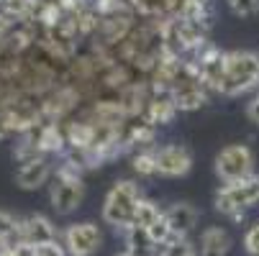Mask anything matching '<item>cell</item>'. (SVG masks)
<instances>
[{"mask_svg":"<svg viewBox=\"0 0 259 256\" xmlns=\"http://www.w3.org/2000/svg\"><path fill=\"white\" fill-rule=\"evenodd\" d=\"M141 200V190L136 182L131 179H121L116 182L110 192L105 195L103 202V221L108 226H113L116 231H128L131 226H136V205Z\"/></svg>","mask_w":259,"mask_h":256,"instance_id":"1","label":"cell"},{"mask_svg":"<svg viewBox=\"0 0 259 256\" xmlns=\"http://www.w3.org/2000/svg\"><path fill=\"white\" fill-rule=\"evenodd\" d=\"M259 85V54L254 52H226V77L218 95H241Z\"/></svg>","mask_w":259,"mask_h":256,"instance_id":"2","label":"cell"},{"mask_svg":"<svg viewBox=\"0 0 259 256\" xmlns=\"http://www.w3.org/2000/svg\"><path fill=\"white\" fill-rule=\"evenodd\" d=\"M259 202V177H249L241 182H234V185H226L215 195V210L224 213L234 221H241L244 210Z\"/></svg>","mask_w":259,"mask_h":256,"instance_id":"3","label":"cell"},{"mask_svg":"<svg viewBox=\"0 0 259 256\" xmlns=\"http://www.w3.org/2000/svg\"><path fill=\"white\" fill-rule=\"evenodd\" d=\"M254 172V154L249 151V146L244 143H231L226 149H221L215 157V174L226 182V185H234V182L249 179Z\"/></svg>","mask_w":259,"mask_h":256,"instance_id":"4","label":"cell"},{"mask_svg":"<svg viewBox=\"0 0 259 256\" xmlns=\"http://www.w3.org/2000/svg\"><path fill=\"white\" fill-rule=\"evenodd\" d=\"M103 243L100 228L95 223H72L64 231V248L69 256H93Z\"/></svg>","mask_w":259,"mask_h":256,"instance_id":"5","label":"cell"},{"mask_svg":"<svg viewBox=\"0 0 259 256\" xmlns=\"http://www.w3.org/2000/svg\"><path fill=\"white\" fill-rule=\"evenodd\" d=\"M82 195H85V185L82 179H64L59 174H54V185H52V208L59 213V215H69L75 213L82 202Z\"/></svg>","mask_w":259,"mask_h":256,"instance_id":"6","label":"cell"},{"mask_svg":"<svg viewBox=\"0 0 259 256\" xmlns=\"http://www.w3.org/2000/svg\"><path fill=\"white\" fill-rule=\"evenodd\" d=\"M193 167V157L190 151L180 143H169L157 149V174L162 177H182L188 174Z\"/></svg>","mask_w":259,"mask_h":256,"instance_id":"7","label":"cell"},{"mask_svg":"<svg viewBox=\"0 0 259 256\" xmlns=\"http://www.w3.org/2000/svg\"><path fill=\"white\" fill-rule=\"evenodd\" d=\"M157 136V126H152L144 116L128 118L121 128V143L126 151H141V146H149Z\"/></svg>","mask_w":259,"mask_h":256,"instance_id":"8","label":"cell"},{"mask_svg":"<svg viewBox=\"0 0 259 256\" xmlns=\"http://www.w3.org/2000/svg\"><path fill=\"white\" fill-rule=\"evenodd\" d=\"M21 226V236H23V243L28 246H41V243H52L57 241V228L52 226V221L47 215H28L23 221H18Z\"/></svg>","mask_w":259,"mask_h":256,"instance_id":"9","label":"cell"},{"mask_svg":"<svg viewBox=\"0 0 259 256\" xmlns=\"http://www.w3.org/2000/svg\"><path fill=\"white\" fill-rule=\"evenodd\" d=\"M152 95H154V87H152L149 82H134V85H128V87L121 92L118 103H121L123 113H126L128 118H139V116L146 113V105H149Z\"/></svg>","mask_w":259,"mask_h":256,"instance_id":"10","label":"cell"},{"mask_svg":"<svg viewBox=\"0 0 259 256\" xmlns=\"http://www.w3.org/2000/svg\"><path fill=\"white\" fill-rule=\"evenodd\" d=\"M177 113V103H175V95L172 90H154L149 105H146V113L144 118L149 121L152 126H164L175 118Z\"/></svg>","mask_w":259,"mask_h":256,"instance_id":"11","label":"cell"},{"mask_svg":"<svg viewBox=\"0 0 259 256\" xmlns=\"http://www.w3.org/2000/svg\"><path fill=\"white\" fill-rule=\"evenodd\" d=\"M164 218H167V223H169L175 238H185V236L193 231V226L198 223V213H195V208L188 205V202H175V205L164 213Z\"/></svg>","mask_w":259,"mask_h":256,"instance_id":"12","label":"cell"},{"mask_svg":"<svg viewBox=\"0 0 259 256\" xmlns=\"http://www.w3.org/2000/svg\"><path fill=\"white\" fill-rule=\"evenodd\" d=\"M49 177H52L49 162H47V159H39V162H33V164L21 167L18 174H16V182H18L23 190H39Z\"/></svg>","mask_w":259,"mask_h":256,"instance_id":"13","label":"cell"},{"mask_svg":"<svg viewBox=\"0 0 259 256\" xmlns=\"http://www.w3.org/2000/svg\"><path fill=\"white\" fill-rule=\"evenodd\" d=\"M231 248V238L224 228L210 226L200 236V253L198 256H226Z\"/></svg>","mask_w":259,"mask_h":256,"instance_id":"14","label":"cell"},{"mask_svg":"<svg viewBox=\"0 0 259 256\" xmlns=\"http://www.w3.org/2000/svg\"><path fill=\"white\" fill-rule=\"evenodd\" d=\"M126 251H131L134 256H157V243L152 241L149 231L141 228V226H131L126 231Z\"/></svg>","mask_w":259,"mask_h":256,"instance_id":"15","label":"cell"},{"mask_svg":"<svg viewBox=\"0 0 259 256\" xmlns=\"http://www.w3.org/2000/svg\"><path fill=\"white\" fill-rule=\"evenodd\" d=\"M39 149L41 154H64L67 151V138H64V131L59 123H49L39 138Z\"/></svg>","mask_w":259,"mask_h":256,"instance_id":"16","label":"cell"},{"mask_svg":"<svg viewBox=\"0 0 259 256\" xmlns=\"http://www.w3.org/2000/svg\"><path fill=\"white\" fill-rule=\"evenodd\" d=\"M164 213L152 202V200H139V205H136V226H141V228H152L159 218H162Z\"/></svg>","mask_w":259,"mask_h":256,"instance_id":"17","label":"cell"},{"mask_svg":"<svg viewBox=\"0 0 259 256\" xmlns=\"http://www.w3.org/2000/svg\"><path fill=\"white\" fill-rule=\"evenodd\" d=\"M131 167H134V172L141 174V177H152V174H157V151H149V149L136 151L134 159H131Z\"/></svg>","mask_w":259,"mask_h":256,"instance_id":"18","label":"cell"},{"mask_svg":"<svg viewBox=\"0 0 259 256\" xmlns=\"http://www.w3.org/2000/svg\"><path fill=\"white\" fill-rule=\"evenodd\" d=\"M149 231V236H152V241L157 243V246H167L169 241H175V236H172V228H169V223H167V218L162 215L159 221L152 226V228H146Z\"/></svg>","mask_w":259,"mask_h":256,"instance_id":"19","label":"cell"},{"mask_svg":"<svg viewBox=\"0 0 259 256\" xmlns=\"http://www.w3.org/2000/svg\"><path fill=\"white\" fill-rule=\"evenodd\" d=\"M159 256H198L193 243L190 241H185V238H175L169 241L167 246H162V253Z\"/></svg>","mask_w":259,"mask_h":256,"instance_id":"20","label":"cell"},{"mask_svg":"<svg viewBox=\"0 0 259 256\" xmlns=\"http://www.w3.org/2000/svg\"><path fill=\"white\" fill-rule=\"evenodd\" d=\"M229 6L236 16H254L259 11V0H229Z\"/></svg>","mask_w":259,"mask_h":256,"instance_id":"21","label":"cell"},{"mask_svg":"<svg viewBox=\"0 0 259 256\" xmlns=\"http://www.w3.org/2000/svg\"><path fill=\"white\" fill-rule=\"evenodd\" d=\"M36 256H67V248L59 243V241H52V243H41V246H33Z\"/></svg>","mask_w":259,"mask_h":256,"instance_id":"22","label":"cell"},{"mask_svg":"<svg viewBox=\"0 0 259 256\" xmlns=\"http://www.w3.org/2000/svg\"><path fill=\"white\" fill-rule=\"evenodd\" d=\"M16 228H18V221H16V218H13L11 213H6V210H0V238L6 241Z\"/></svg>","mask_w":259,"mask_h":256,"instance_id":"23","label":"cell"},{"mask_svg":"<svg viewBox=\"0 0 259 256\" xmlns=\"http://www.w3.org/2000/svg\"><path fill=\"white\" fill-rule=\"evenodd\" d=\"M244 246H246V251H249L251 256H259V223H254V226L246 231Z\"/></svg>","mask_w":259,"mask_h":256,"instance_id":"24","label":"cell"},{"mask_svg":"<svg viewBox=\"0 0 259 256\" xmlns=\"http://www.w3.org/2000/svg\"><path fill=\"white\" fill-rule=\"evenodd\" d=\"M246 116H249V121H254V123H259V95L249 103V108H246Z\"/></svg>","mask_w":259,"mask_h":256,"instance_id":"25","label":"cell"},{"mask_svg":"<svg viewBox=\"0 0 259 256\" xmlns=\"http://www.w3.org/2000/svg\"><path fill=\"white\" fill-rule=\"evenodd\" d=\"M11 256H36V251H33V246H28V243H23V246H18V248H13V251H11Z\"/></svg>","mask_w":259,"mask_h":256,"instance_id":"26","label":"cell"},{"mask_svg":"<svg viewBox=\"0 0 259 256\" xmlns=\"http://www.w3.org/2000/svg\"><path fill=\"white\" fill-rule=\"evenodd\" d=\"M11 133H8V128H6V123H3V118H0V138H8Z\"/></svg>","mask_w":259,"mask_h":256,"instance_id":"27","label":"cell"},{"mask_svg":"<svg viewBox=\"0 0 259 256\" xmlns=\"http://www.w3.org/2000/svg\"><path fill=\"white\" fill-rule=\"evenodd\" d=\"M116 256H134L131 251H123V253H116Z\"/></svg>","mask_w":259,"mask_h":256,"instance_id":"28","label":"cell"},{"mask_svg":"<svg viewBox=\"0 0 259 256\" xmlns=\"http://www.w3.org/2000/svg\"><path fill=\"white\" fill-rule=\"evenodd\" d=\"M3 3H6V0H0V8H3Z\"/></svg>","mask_w":259,"mask_h":256,"instance_id":"29","label":"cell"}]
</instances>
